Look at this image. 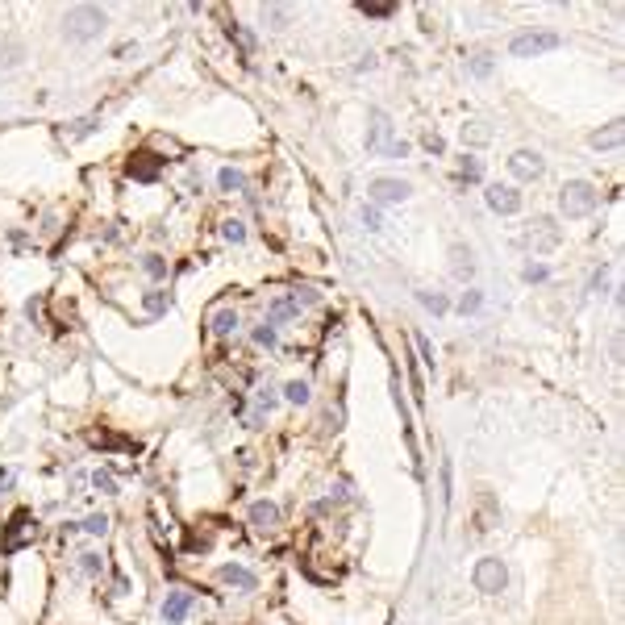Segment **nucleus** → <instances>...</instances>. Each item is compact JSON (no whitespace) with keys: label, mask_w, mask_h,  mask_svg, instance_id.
<instances>
[{"label":"nucleus","mask_w":625,"mask_h":625,"mask_svg":"<svg viewBox=\"0 0 625 625\" xmlns=\"http://www.w3.org/2000/svg\"><path fill=\"white\" fill-rule=\"evenodd\" d=\"M426 150H430V154H442V150H446V142H442L438 134H426Z\"/></svg>","instance_id":"nucleus-35"},{"label":"nucleus","mask_w":625,"mask_h":625,"mask_svg":"<svg viewBox=\"0 0 625 625\" xmlns=\"http://www.w3.org/2000/svg\"><path fill=\"white\" fill-rule=\"evenodd\" d=\"M0 488H13V471H0Z\"/></svg>","instance_id":"nucleus-39"},{"label":"nucleus","mask_w":625,"mask_h":625,"mask_svg":"<svg viewBox=\"0 0 625 625\" xmlns=\"http://www.w3.org/2000/svg\"><path fill=\"white\" fill-rule=\"evenodd\" d=\"M413 342H417V350H421V358H426L430 367H434V346H430V338H421V334H417Z\"/></svg>","instance_id":"nucleus-33"},{"label":"nucleus","mask_w":625,"mask_h":625,"mask_svg":"<svg viewBox=\"0 0 625 625\" xmlns=\"http://www.w3.org/2000/svg\"><path fill=\"white\" fill-rule=\"evenodd\" d=\"M142 304H146L150 317H159V312H167V292L154 288V292H146V296H142Z\"/></svg>","instance_id":"nucleus-21"},{"label":"nucleus","mask_w":625,"mask_h":625,"mask_svg":"<svg viewBox=\"0 0 625 625\" xmlns=\"http://www.w3.org/2000/svg\"><path fill=\"white\" fill-rule=\"evenodd\" d=\"M508 171L517 175V180H538L542 175V159L534 150H517L513 159H508Z\"/></svg>","instance_id":"nucleus-9"},{"label":"nucleus","mask_w":625,"mask_h":625,"mask_svg":"<svg viewBox=\"0 0 625 625\" xmlns=\"http://www.w3.org/2000/svg\"><path fill=\"white\" fill-rule=\"evenodd\" d=\"M63 29H67L71 42H92V38L104 29V13H100L96 5H75V9H67Z\"/></svg>","instance_id":"nucleus-1"},{"label":"nucleus","mask_w":625,"mask_h":625,"mask_svg":"<svg viewBox=\"0 0 625 625\" xmlns=\"http://www.w3.org/2000/svg\"><path fill=\"white\" fill-rule=\"evenodd\" d=\"M596 188L592 184H584V180H571V184H563V192H559V208L567 217H588L592 208H596Z\"/></svg>","instance_id":"nucleus-2"},{"label":"nucleus","mask_w":625,"mask_h":625,"mask_svg":"<svg viewBox=\"0 0 625 625\" xmlns=\"http://www.w3.org/2000/svg\"><path fill=\"white\" fill-rule=\"evenodd\" d=\"M92 488H96V492H104V496H113V492H117V484H113V476H109V471H96V476H92Z\"/></svg>","instance_id":"nucleus-25"},{"label":"nucleus","mask_w":625,"mask_h":625,"mask_svg":"<svg viewBox=\"0 0 625 625\" xmlns=\"http://www.w3.org/2000/svg\"><path fill=\"white\" fill-rule=\"evenodd\" d=\"M392 142H396V138H392V121H388L384 113H371V130H367V150L384 154V150H388Z\"/></svg>","instance_id":"nucleus-8"},{"label":"nucleus","mask_w":625,"mask_h":625,"mask_svg":"<svg viewBox=\"0 0 625 625\" xmlns=\"http://www.w3.org/2000/svg\"><path fill=\"white\" fill-rule=\"evenodd\" d=\"M463 175H467V180H480V163H476V159H463Z\"/></svg>","instance_id":"nucleus-38"},{"label":"nucleus","mask_w":625,"mask_h":625,"mask_svg":"<svg viewBox=\"0 0 625 625\" xmlns=\"http://www.w3.org/2000/svg\"><path fill=\"white\" fill-rule=\"evenodd\" d=\"M38 538V521H34V513L29 508H17L13 517H9V526H5V542H0V550L5 554H17L25 542H34Z\"/></svg>","instance_id":"nucleus-3"},{"label":"nucleus","mask_w":625,"mask_h":625,"mask_svg":"<svg viewBox=\"0 0 625 625\" xmlns=\"http://www.w3.org/2000/svg\"><path fill=\"white\" fill-rule=\"evenodd\" d=\"M371 200L376 204H400L404 196H408V184L404 180H396V175H380V180H371Z\"/></svg>","instance_id":"nucleus-7"},{"label":"nucleus","mask_w":625,"mask_h":625,"mask_svg":"<svg viewBox=\"0 0 625 625\" xmlns=\"http://www.w3.org/2000/svg\"><path fill=\"white\" fill-rule=\"evenodd\" d=\"M250 526H254V530H275V526H280V508H275L271 500L250 504Z\"/></svg>","instance_id":"nucleus-11"},{"label":"nucleus","mask_w":625,"mask_h":625,"mask_svg":"<svg viewBox=\"0 0 625 625\" xmlns=\"http://www.w3.org/2000/svg\"><path fill=\"white\" fill-rule=\"evenodd\" d=\"M530 246H534V250H550V246H559V230H554V221H550V217H538V221H534V230H530Z\"/></svg>","instance_id":"nucleus-10"},{"label":"nucleus","mask_w":625,"mask_h":625,"mask_svg":"<svg viewBox=\"0 0 625 625\" xmlns=\"http://www.w3.org/2000/svg\"><path fill=\"white\" fill-rule=\"evenodd\" d=\"M592 146H596V150H613V146H621V121H609L604 130H596V134H592Z\"/></svg>","instance_id":"nucleus-16"},{"label":"nucleus","mask_w":625,"mask_h":625,"mask_svg":"<svg viewBox=\"0 0 625 625\" xmlns=\"http://www.w3.org/2000/svg\"><path fill=\"white\" fill-rule=\"evenodd\" d=\"M480 304H484V296H480L476 288H467L463 300H458V312H480Z\"/></svg>","instance_id":"nucleus-24"},{"label":"nucleus","mask_w":625,"mask_h":625,"mask_svg":"<svg viewBox=\"0 0 625 625\" xmlns=\"http://www.w3.org/2000/svg\"><path fill=\"white\" fill-rule=\"evenodd\" d=\"M300 312V304L292 300V296H280V300H271V317H296Z\"/></svg>","instance_id":"nucleus-22"},{"label":"nucleus","mask_w":625,"mask_h":625,"mask_svg":"<svg viewBox=\"0 0 625 625\" xmlns=\"http://www.w3.org/2000/svg\"><path fill=\"white\" fill-rule=\"evenodd\" d=\"M84 559V571H88V576H96V571H100V554H79Z\"/></svg>","instance_id":"nucleus-37"},{"label":"nucleus","mask_w":625,"mask_h":625,"mask_svg":"<svg viewBox=\"0 0 625 625\" xmlns=\"http://www.w3.org/2000/svg\"><path fill=\"white\" fill-rule=\"evenodd\" d=\"M363 225H367V230H380L384 221H380V208L371 204V208H363Z\"/></svg>","instance_id":"nucleus-31"},{"label":"nucleus","mask_w":625,"mask_h":625,"mask_svg":"<svg viewBox=\"0 0 625 625\" xmlns=\"http://www.w3.org/2000/svg\"><path fill=\"white\" fill-rule=\"evenodd\" d=\"M513 59H534V55H546V50H559V34H546V29H538V34H521V38H513Z\"/></svg>","instance_id":"nucleus-4"},{"label":"nucleus","mask_w":625,"mask_h":625,"mask_svg":"<svg viewBox=\"0 0 625 625\" xmlns=\"http://www.w3.org/2000/svg\"><path fill=\"white\" fill-rule=\"evenodd\" d=\"M130 175L134 180H154L159 175V159H154V154H138V163H130Z\"/></svg>","instance_id":"nucleus-17"},{"label":"nucleus","mask_w":625,"mask_h":625,"mask_svg":"<svg viewBox=\"0 0 625 625\" xmlns=\"http://www.w3.org/2000/svg\"><path fill=\"white\" fill-rule=\"evenodd\" d=\"M450 258H454V263H450V271H454V280H471V275H476V263H471V250H463V246H454V250H450Z\"/></svg>","instance_id":"nucleus-15"},{"label":"nucleus","mask_w":625,"mask_h":625,"mask_svg":"<svg viewBox=\"0 0 625 625\" xmlns=\"http://www.w3.org/2000/svg\"><path fill=\"white\" fill-rule=\"evenodd\" d=\"M17 55H21V46H17V42L0 46V67H13V63H17Z\"/></svg>","instance_id":"nucleus-27"},{"label":"nucleus","mask_w":625,"mask_h":625,"mask_svg":"<svg viewBox=\"0 0 625 625\" xmlns=\"http://www.w3.org/2000/svg\"><path fill=\"white\" fill-rule=\"evenodd\" d=\"M546 275H550V271H546L542 263H534V267H526V280H530V284H538V280H546Z\"/></svg>","instance_id":"nucleus-36"},{"label":"nucleus","mask_w":625,"mask_h":625,"mask_svg":"<svg viewBox=\"0 0 625 625\" xmlns=\"http://www.w3.org/2000/svg\"><path fill=\"white\" fill-rule=\"evenodd\" d=\"M358 13H367V17H392L396 9H392V5H358Z\"/></svg>","instance_id":"nucleus-29"},{"label":"nucleus","mask_w":625,"mask_h":625,"mask_svg":"<svg viewBox=\"0 0 625 625\" xmlns=\"http://www.w3.org/2000/svg\"><path fill=\"white\" fill-rule=\"evenodd\" d=\"M504 584H508V571H504L500 559H480L476 563V588L480 592L496 596V592H504Z\"/></svg>","instance_id":"nucleus-5"},{"label":"nucleus","mask_w":625,"mask_h":625,"mask_svg":"<svg viewBox=\"0 0 625 625\" xmlns=\"http://www.w3.org/2000/svg\"><path fill=\"white\" fill-rule=\"evenodd\" d=\"M142 267H146V275H150V280H167V258H163V254H146V258H142Z\"/></svg>","instance_id":"nucleus-18"},{"label":"nucleus","mask_w":625,"mask_h":625,"mask_svg":"<svg viewBox=\"0 0 625 625\" xmlns=\"http://www.w3.org/2000/svg\"><path fill=\"white\" fill-rule=\"evenodd\" d=\"M384 154H388V159H404V154H408V142H404V138H396Z\"/></svg>","instance_id":"nucleus-34"},{"label":"nucleus","mask_w":625,"mask_h":625,"mask_svg":"<svg viewBox=\"0 0 625 625\" xmlns=\"http://www.w3.org/2000/svg\"><path fill=\"white\" fill-rule=\"evenodd\" d=\"M225 238H230V242H242V238H246V225H242V221H225Z\"/></svg>","instance_id":"nucleus-32"},{"label":"nucleus","mask_w":625,"mask_h":625,"mask_svg":"<svg viewBox=\"0 0 625 625\" xmlns=\"http://www.w3.org/2000/svg\"><path fill=\"white\" fill-rule=\"evenodd\" d=\"M188 609H192V596H188V592H167V600H163V617H167L171 625H180V621L188 617Z\"/></svg>","instance_id":"nucleus-13"},{"label":"nucleus","mask_w":625,"mask_h":625,"mask_svg":"<svg viewBox=\"0 0 625 625\" xmlns=\"http://www.w3.org/2000/svg\"><path fill=\"white\" fill-rule=\"evenodd\" d=\"M217 184H221L225 192H238V188H246V175H242L238 167H221V175H217Z\"/></svg>","instance_id":"nucleus-19"},{"label":"nucleus","mask_w":625,"mask_h":625,"mask_svg":"<svg viewBox=\"0 0 625 625\" xmlns=\"http://www.w3.org/2000/svg\"><path fill=\"white\" fill-rule=\"evenodd\" d=\"M484 200H488L492 213H500V217H513L517 208H521V192L508 188V184H492V188L484 192Z\"/></svg>","instance_id":"nucleus-6"},{"label":"nucleus","mask_w":625,"mask_h":625,"mask_svg":"<svg viewBox=\"0 0 625 625\" xmlns=\"http://www.w3.org/2000/svg\"><path fill=\"white\" fill-rule=\"evenodd\" d=\"M84 530H88V534H104V530H109V517H104V513L88 517V521H84Z\"/></svg>","instance_id":"nucleus-28"},{"label":"nucleus","mask_w":625,"mask_h":625,"mask_svg":"<svg viewBox=\"0 0 625 625\" xmlns=\"http://www.w3.org/2000/svg\"><path fill=\"white\" fill-rule=\"evenodd\" d=\"M417 300H421V304H426L430 312H446V308H450L442 292H417Z\"/></svg>","instance_id":"nucleus-23"},{"label":"nucleus","mask_w":625,"mask_h":625,"mask_svg":"<svg viewBox=\"0 0 625 625\" xmlns=\"http://www.w3.org/2000/svg\"><path fill=\"white\" fill-rule=\"evenodd\" d=\"M221 580L230 584V588H242V592H254V571H246V567H238V563H225L221 567Z\"/></svg>","instance_id":"nucleus-12"},{"label":"nucleus","mask_w":625,"mask_h":625,"mask_svg":"<svg viewBox=\"0 0 625 625\" xmlns=\"http://www.w3.org/2000/svg\"><path fill=\"white\" fill-rule=\"evenodd\" d=\"M254 342H258V346H275V326H271V321H263V326L254 330Z\"/></svg>","instance_id":"nucleus-26"},{"label":"nucleus","mask_w":625,"mask_h":625,"mask_svg":"<svg viewBox=\"0 0 625 625\" xmlns=\"http://www.w3.org/2000/svg\"><path fill=\"white\" fill-rule=\"evenodd\" d=\"M463 142H488V130L484 125H471V130L463 125Z\"/></svg>","instance_id":"nucleus-30"},{"label":"nucleus","mask_w":625,"mask_h":625,"mask_svg":"<svg viewBox=\"0 0 625 625\" xmlns=\"http://www.w3.org/2000/svg\"><path fill=\"white\" fill-rule=\"evenodd\" d=\"M284 400H288V404H308V384H304V380L284 384Z\"/></svg>","instance_id":"nucleus-20"},{"label":"nucleus","mask_w":625,"mask_h":625,"mask_svg":"<svg viewBox=\"0 0 625 625\" xmlns=\"http://www.w3.org/2000/svg\"><path fill=\"white\" fill-rule=\"evenodd\" d=\"M208 330H213V338H230L238 330V312L234 308H217L213 317H208Z\"/></svg>","instance_id":"nucleus-14"}]
</instances>
